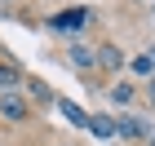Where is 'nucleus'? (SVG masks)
Masks as SVG:
<instances>
[{
	"mask_svg": "<svg viewBox=\"0 0 155 146\" xmlns=\"http://www.w3.org/2000/svg\"><path fill=\"white\" fill-rule=\"evenodd\" d=\"M49 27L53 31H67V36L80 40L89 27H93V9H84V5H71V9H58L53 18H49Z\"/></svg>",
	"mask_w": 155,
	"mask_h": 146,
	"instance_id": "nucleus-1",
	"label": "nucleus"
},
{
	"mask_svg": "<svg viewBox=\"0 0 155 146\" xmlns=\"http://www.w3.org/2000/svg\"><path fill=\"white\" fill-rule=\"evenodd\" d=\"M0 120H5V124H27V120H31V102L22 97V89L0 93Z\"/></svg>",
	"mask_w": 155,
	"mask_h": 146,
	"instance_id": "nucleus-2",
	"label": "nucleus"
},
{
	"mask_svg": "<svg viewBox=\"0 0 155 146\" xmlns=\"http://www.w3.org/2000/svg\"><path fill=\"white\" fill-rule=\"evenodd\" d=\"M93 53H97V71H107V75H115L120 67H124V49L115 44V40H102V44H93Z\"/></svg>",
	"mask_w": 155,
	"mask_h": 146,
	"instance_id": "nucleus-3",
	"label": "nucleus"
},
{
	"mask_svg": "<svg viewBox=\"0 0 155 146\" xmlns=\"http://www.w3.org/2000/svg\"><path fill=\"white\" fill-rule=\"evenodd\" d=\"M67 58H71V67H75V71H84V75L97 71V53H93L89 40H71V44H67Z\"/></svg>",
	"mask_w": 155,
	"mask_h": 146,
	"instance_id": "nucleus-4",
	"label": "nucleus"
},
{
	"mask_svg": "<svg viewBox=\"0 0 155 146\" xmlns=\"http://www.w3.org/2000/svg\"><path fill=\"white\" fill-rule=\"evenodd\" d=\"M146 133H151V124H146L142 115H120V120H115V137H129V142H146Z\"/></svg>",
	"mask_w": 155,
	"mask_h": 146,
	"instance_id": "nucleus-5",
	"label": "nucleus"
},
{
	"mask_svg": "<svg viewBox=\"0 0 155 146\" xmlns=\"http://www.w3.org/2000/svg\"><path fill=\"white\" fill-rule=\"evenodd\" d=\"M22 67H18V62L13 58H0V93H13V89H22Z\"/></svg>",
	"mask_w": 155,
	"mask_h": 146,
	"instance_id": "nucleus-6",
	"label": "nucleus"
},
{
	"mask_svg": "<svg viewBox=\"0 0 155 146\" xmlns=\"http://www.w3.org/2000/svg\"><path fill=\"white\" fill-rule=\"evenodd\" d=\"M129 71H133V75H137V80L146 84V80L155 75V49H146V53H137V58H129Z\"/></svg>",
	"mask_w": 155,
	"mask_h": 146,
	"instance_id": "nucleus-7",
	"label": "nucleus"
},
{
	"mask_svg": "<svg viewBox=\"0 0 155 146\" xmlns=\"http://www.w3.org/2000/svg\"><path fill=\"white\" fill-rule=\"evenodd\" d=\"M133 102H137V84H133V80L111 84V106H133Z\"/></svg>",
	"mask_w": 155,
	"mask_h": 146,
	"instance_id": "nucleus-8",
	"label": "nucleus"
},
{
	"mask_svg": "<svg viewBox=\"0 0 155 146\" xmlns=\"http://www.w3.org/2000/svg\"><path fill=\"white\" fill-rule=\"evenodd\" d=\"M58 111L67 115V120L75 124V128H89V111H80L75 102H67V97H58Z\"/></svg>",
	"mask_w": 155,
	"mask_h": 146,
	"instance_id": "nucleus-9",
	"label": "nucleus"
},
{
	"mask_svg": "<svg viewBox=\"0 0 155 146\" xmlns=\"http://www.w3.org/2000/svg\"><path fill=\"white\" fill-rule=\"evenodd\" d=\"M89 128H93L102 142H111V137H115V120H111V115H89Z\"/></svg>",
	"mask_w": 155,
	"mask_h": 146,
	"instance_id": "nucleus-10",
	"label": "nucleus"
},
{
	"mask_svg": "<svg viewBox=\"0 0 155 146\" xmlns=\"http://www.w3.org/2000/svg\"><path fill=\"white\" fill-rule=\"evenodd\" d=\"M137 97H142L146 106L155 111V75H151V80H146V84H137Z\"/></svg>",
	"mask_w": 155,
	"mask_h": 146,
	"instance_id": "nucleus-11",
	"label": "nucleus"
},
{
	"mask_svg": "<svg viewBox=\"0 0 155 146\" xmlns=\"http://www.w3.org/2000/svg\"><path fill=\"white\" fill-rule=\"evenodd\" d=\"M22 84H27V89H31V97H36V102H49V89H45V84H40V80H22Z\"/></svg>",
	"mask_w": 155,
	"mask_h": 146,
	"instance_id": "nucleus-12",
	"label": "nucleus"
},
{
	"mask_svg": "<svg viewBox=\"0 0 155 146\" xmlns=\"http://www.w3.org/2000/svg\"><path fill=\"white\" fill-rule=\"evenodd\" d=\"M146 146H155V128H151V133H146Z\"/></svg>",
	"mask_w": 155,
	"mask_h": 146,
	"instance_id": "nucleus-13",
	"label": "nucleus"
}]
</instances>
